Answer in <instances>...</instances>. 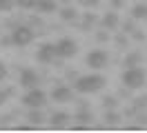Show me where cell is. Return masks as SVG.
I'll return each mask as SVG.
<instances>
[{
	"label": "cell",
	"mask_w": 147,
	"mask_h": 133,
	"mask_svg": "<svg viewBox=\"0 0 147 133\" xmlns=\"http://www.w3.org/2000/svg\"><path fill=\"white\" fill-rule=\"evenodd\" d=\"M105 82L107 80L98 76V73H89V76H80V78L76 80V84L74 89L78 91V93H96V91H100L105 87Z\"/></svg>",
	"instance_id": "1"
},
{
	"label": "cell",
	"mask_w": 147,
	"mask_h": 133,
	"mask_svg": "<svg viewBox=\"0 0 147 133\" xmlns=\"http://www.w3.org/2000/svg\"><path fill=\"white\" fill-rule=\"evenodd\" d=\"M145 78H147V73H145V69H140V64L127 67V69L123 71V76H120L123 84H125L127 89H140L143 84H145Z\"/></svg>",
	"instance_id": "2"
},
{
	"label": "cell",
	"mask_w": 147,
	"mask_h": 133,
	"mask_svg": "<svg viewBox=\"0 0 147 133\" xmlns=\"http://www.w3.org/2000/svg\"><path fill=\"white\" fill-rule=\"evenodd\" d=\"M22 104L29 106V109H42V106L47 104V93L38 87L27 89V93L22 96Z\"/></svg>",
	"instance_id": "3"
},
{
	"label": "cell",
	"mask_w": 147,
	"mask_h": 133,
	"mask_svg": "<svg viewBox=\"0 0 147 133\" xmlns=\"http://www.w3.org/2000/svg\"><path fill=\"white\" fill-rule=\"evenodd\" d=\"M34 31L29 29L27 25H18L13 27V31H11V44H16V47H27V44L34 42Z\"/></svg>",
	"instance_id": "4"
},
{
	"label": "cell",
	"mask_w": 147,
	"mask_h": 133,
	"mask_svg": "<svg viewBox=\"0 0 147 133\" xmlns=\"http://www.w3.org/2000/svg\"><path fill=\"white\" fill-rule=\"evenodd\" d=\"M54 47H56V55H58L60 60L74 58V55L78 53V44H76V40H71V38H60Z\"/></svg>",
	"instance_id": "5"
},
{
	"label": "cell",
	"mask_w": 147,
	"mask_h": 133,
	"mask_svg": "<svg viewBox=\"0 0 147 133\" xmlns=\"http://www.w3.org/2000/svg\"><path fill=\"white\" fill-rule=\"evenodd\" d=\"M36 60L42 62V64H54V62H58L60 58L56 55V47H54V44H51V42H45L40 49H38Z\"/></svg>",
	"instance_id": "6"
},
{
	"label": "cell",
	"mask_w": 147,
	"mask_h": 133,
	"mask_svg": "<svg viewBox=\"0 0 147 133\" xmlns=\"http://www.w3.org/2000/svg\"><path fill=\"white\" fill-rule=\"evenodd\" d=\"M107 60H109V55L102 49H94V51L87 53V67H92V69H105Z\"/></svg>",
	"instance_id": "7"
},
{
	"label": "cell",
	"mask_w": 147,
	"mask_h": 133,
	"mask_svg": "<svg viewBox=\"0 0 147 133\" xmlns=\"http://www.w3.org/2000/svg\"><path fill=\"white\" fill-rule=\"evenodd\" d=\"M38 84H40V76L31 67H25V69L20 71V87L22 89H34Z\"/></svg>",
	"instance_id": "8"
},
{
	"label": "cell",
	"mask_w": 147,
	"mask_h": 133,
	"mask_svg": "<svg viewBox=\"0 0 147 133\" xmlns=\"http://www.w3.org/2000/svg\"><path fill=\"white\" fill-rule=\"evenodd\" d=\"M51 100L58 102V104H67V102H71V100H74V91L67 87V84L54 87V91H51Z\"/></svg>",
	"instance_id": "9"
},
{
	"label": "cell",
	"mask_w": 147,
	"mask_h": 133,
	"mask_svg": "<svg viewBox=\"0 0 147 133\" xmlns=\"http://www.w3.org/2000/svg\"><path fill=\"white\" fill-rule=\"evenodd\" d=\"M71 120V115L65 113V111H60V113H54L51 115V126L54 129H63V126H67V122Z\"/></svg>",
	"instance_id": "10"
},
{
	"label": "cell",
	"mask_w": 147,
	"mask_h": 133,
	"mask_svg": "<svg viewBox=\"0 0 147 133\" xmlns=\"http://www.w3.org/2000/svg\"><path fill=\"white\" fill-rule=\"evenodd\" d=\"M102 27H105V29H116V27H118V13H116V11H107V13H105V16H102Z\"/></svg>",
	"instance_id": "11"
},
{
	"label": "cell",
	"mask_w": 147,
	"mask_h": 133,
	"mask_svg": "<svg viewBox=\"0 0 147 133\" xmlns=\"http://www.w3.org/2000/svg\"><path fill=\"white\" fill-rule=\"evenodd\" d=\"M34 9H38L40 13H54L56 11V0H36Z\"/></svg>",
	"instance_id": "12"
},
{
	"label": "cell",
	"mask_w": 147,
	"mask_h": 133,
	"mask_svg": "<svg viewBox=\"0 0 147 133\" xmlns=\"http://www.w3.org/2000/svg\"><path fill=\"white\" fill-rule=\"evenodd\" d=\"M74 120H78V129H83V126H87V124L92 122V111H87V109H80L78 113L74 115Z\"/></svg>",
	"instance_id": "13"
},
{
	"label": "cell",
	"mask_w": 147,
	"mask_h": 133,
	"mask_svg": "<svg viewBox=\"0 0 147 133\" xmlns=\"http://www.w3.org/2000/svg\"><path fill=\"white\" fill-rule=\"evenodd\" d=\"M131 18H134V20H143V18H147V2H138V5H134V7H131Z\"/></svg>",
	"instance_id": "14"
},
{
	"label": "cell",
	"mask_w": 147,
	"mask_h": 133,
	"mask_svg": "<svg viewBox=\"0 0 147 133\" xmlns=\"http://www.w3.org/2000/svg\"><path fill=\"white\" fill-rule=\"evenodd\" d=\"M27 120L31 124H42V122H45V115H42L40 109H31V111L27 113Z\"/></svg>",
	"instance_id": "15"
},
{
	"label": "cell",
	"mask_w": 147,
	"mask_h": 133,
	"mask_svg": "<svg viewBox=\"0 0 147 133\" xmlns=\"http://www.w3.org/2000/svg\"><path fill=\"white\" fill-rule=\"evenodd\" d=\"M140 60H143V55L138 51H131L125 55V67H136V64H140Z\"/></svg>",
	"instance_id": "16"
},
{
	"label": "cell",
	"mask_w": 147,
	"mask_h": 133,
	"mask_svg": "<svg viewBox=\"0 0 147 133\" xmlns=\"http://www.w3.org/2000/svg\"><path fill=\"white\" fill-rule=\"evenodd\" d=\"M60 18H63L65 22H71V20H76V18H78V11H76L74 7H65L63 11H60Z\"/></svg>",
	"instance_id": "17"
},
{
	"label": "cell",
	"mask_w": 147,
	"mask_h": 133,
	"mask_svg": "<svg viewBox=\"0 0 147 133\" xmlns=\"http://www.w3.org/2000/svg\"><path fill=\"white\" fill-rule=\"evenodd\" d=\"M118 120H120V118H118V113H116L114 109H107V113H105V122L114 126V124H118Z\"/></svg>",
	"instance_id": "18"
},
{
	"label": "cell",
	"mask_w": 147,
	"mask_h": 133,
	"mask_svg": "<svg viewBox=\"0 0 147 133\" xmlns=\"http://www.w3.org/2000/svg\"><path fill=\"white\" fill-rule=\"evenodd\" d=\"M102 106H105V109H116V106H118V100L114 96H105L102 98Z\"/></svg>",
	"instance_id": "19"
},
{
	"label": "cell",
	"mask_w": 147,
	"mask_h": 133,
	"mask_svg": "<svg viewBox=\"0 0 147 133\" xmlns=\"http://www.w3.org/2000/svg\"><path fill=\"white\" fill-rule=\"evenodd\" d=\"M36 0H13V7H20V9H34Z\"/></svg>",
	"instance_id": "20"
},
{
	"label": "cell",
	"mask_w": 147,
	"mask_h": 133,
	"mask_svg": "<svg viewBox=\"0 0 147 133\" xmlns=\"http://www.w3.org/2000/svg\"><path fill=\"white\" fill-rule=\"evenodd\" d=\"M11 9H13V0H0V13H2V11L9 13Z\"/></svg>",
	"instance_id": "21"
},
{
	"label": "cell",
	"mask_w": 147,
	"mask_h": 133,
	"mask_svg": "<svg viewBox=\"0 0 147 133\" xmlns=\"http://www.w3.org/2000/svg\"><path fill=\"white\" fill-rule=\"evenodd\" d=\"M9 96H11V89H9V91H2V89H0V104H5Z\"/></svg>",
	"instance_id": "22"
},
{
	"label": "cell",
	"mask_w": 147,
	"mask_h": 133,
	"mask_svg": "<svg viewBox=\"0 0 147 133\" xmlns=\"http://www.w3.org/2000/svg\"><path fill=\"white\" fill-rule=\"evenodd\" d=\"M94 22H96V16H94V13H85V27L94 25Z\"/></svg>",
	"instance_id": "23"
},
{
	"label": "cell",
	"mask_w": 147,
	"mask_h": 133,
	"mask_svg": "<svg viewBox=\"0 0 147 133\" xmlns=\"http://www.w3.org/2000/svg\"><path fill=\"white\" fill-rule=\"evenodd\" d=\"M136 109H147V98H138L136 100Z\"/></svg>",
	"instance_id": "24"
},
{
	"label": "cell",
	"mask_w": 147,
	"mask_h": 133,
	"mask_svg": "<svg viewBox=\"0 0 147 133\" xmlns=\"http://www.w3.org/2000/svg\"><path fill=\"white\" fill-rule=\"evenodd\" d=\"M123 29H125V33H129V31H134V20H129V22H125V25H123Z\"/></svg>",
	"instance_id": "25"
},
{
	"label": "cell",
	"mask_w": 147,
	"mask_h": 133,
	"mask_svg": "<svg viewBox=\"0 0 147 133\" xmlns=\"http://www.w3.org/2000/svg\"><path fill=\"white\" fill-rule=\"evenodd\" d=\"M7 78V67L2 64V60H0V80H5Z\"/></svg>",
	"instance_id": "26"
},
{
	"label": "cell",
	"mask_w": 147,
	"mask_h": 133,
	"mask_svg": "<svg viewBox=\"0 0 147 133\" xmlns=\"http://www.w3.org/2000/svg\"><path fill=\"white\" fill-rule=\"evenodd\" d=\"M0 44H2V47H7V44H11V35H5V38L0 40Z\"/></svg>",
	"instance_id": "27"
},
{
	"label": "cell",
	"mask_w": 147,
	"mask_h": 133,
	"mask_svg": "<svg viewBox=\"0 0 147 133\" xmlns=\"http://www.w3.org/2000/svg\"><path fill=\"white\" fill-rule=\"evenodd\" d=\"M123 5V0H114V7H120Z\"/></svg>",
	"instance_id": "28"
},
{
	"label": "cell",
	"mask_w": 147,
	"mask_h": 133,
	"mask_svg": "<svg viewBox=\"0 0 147 133\" xmlns=\"http://www.w3.org/2000/svg\"><path fill=\"white\" fill-rule=\"evenodd\" d=\"M56 2H63V5H69L71 0H56Z\"/></svg>",
	"instance_id": "29"
}]
</instances>
